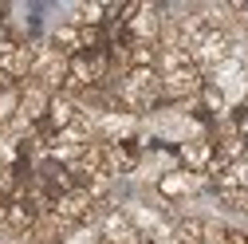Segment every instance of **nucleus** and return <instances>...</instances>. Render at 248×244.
<instances>
[{"label": "nucleus", "mask_w": 248, "mask_h": 244, "mask_svg": "<svg viewBox=\"0 0 248 244\" xmlns=\"http://www.w3.org/2000/svg\"><path fill=\"white\" fill-rule=\"evenodd\" d=\"M154 193H158L166 205H189L193 197H201V193H209V181H205V173H193V169H170V173H162L158 181H154Z\"/></svg>", "instance_id": "f257e3e1"}, {"label": "nucleus", "mask_w": 248, "mask_h": 244, "mask_svg": "<svg viewBox=\"0 0 248 244\" xmlns=\"http://www.w3.org/2000/svg\"><path fill=\"white\" fill-rule=\"evenodd\" d=\"M201 87H205V71L201 67H185V71L162 75V107H177V103L197 99Z\"/></svg>", "instance_id": "f03ea898"}, {"label": "nucleus", "mask_w": 248, "mask_h": 244, "mask_svg": "<svg viewBox=\"0 0 248 244\" xmlns=\"http://www.w3.org/2000/svg\"><path fill=\"white\" fill-rule=\"evenodd\" d=\"M103 158L110 177H134L142 169V138L134 142H103Z\"/></svg>", "instance_id": "7ed1b4c3"}, {"label": "nucleus", "mask_w": 248, "mask_h": 244, "mask_svg": "<svg viewBox=\"0 0 248 244\" xmlns=\"http://www.w3.org/2000/svg\"><path fill=\"white\" fill-rule=\"evenodd\" d=\"M162 20H166V12H162L158 4H138L134 16H130V24L122 28V36H126L130 44H154V47H158Z\"/></svg>", "instance_id": "20e7f679"}, {"label": "nucleus", "mask_w": 248, "mask_h": 244, "mask_svg": "<svg viewBox=\"0 0 248 244\" xmlns=\"http://www.w3.org/2000/svg\"><path fill=\"white\" fill-rule=\"evenodd\" d=\"M67 63H71L67 55H59L55 47L40 44V55H36V71H32V79L44 83L51 95H59V91H63V83H67Z\"/></svg>", "instance_id": "39448f33"}, {"label": "nucleus", "mask_w": 248, "mask_h": 244, "mask_svg": "<svg viewBox=\"0 0 248 244\" xmlns=\"http://www.w3.org/2000/svg\"><path fill=\"white\" fill-rule=\"evenodd\" d=\"M142 138V118L126 110H107L99 118V142H134Z\"/></svg>", "instance_id": "423d86ee"}, {"label": "nucleus", "mask_w": 248, "mask_h": 244, "mask_svg": "<svg viewBox=\"0 0 248 244\" xmlns=\"http://www.w3.org/2000/svg\"><path fill=\"white\" fill-rule=\"evenodd\" d=\"M47 107H51V91L44 83H36V79H24L20 83V118L32 122V126H44Z\"/></svg>", "instance_id": "0eeeda50"}, {"label": "nucleus", "mask_w": 248, "mask_h": 244, "mask_svg": "<svg viewBox=\"0 0 248 244\" xmlns=\"http://www.w3.org/2000/svg\"><path fill=\"white\" fill-rule=\"evenodd\" d=\"M173 154H177V166H181V169L205 173V169H209V162H213V138L205 134V138H193V142H181Z\"/></svg>", "instance_id": "6e6552de"}, {"label": "nucleus", "mask_w": 248, "mask_h": 244, "mask_svg": "<svg viewBox=\"0 0 248 244\" xmlns=\"http://www.w3.org/2000/svg\"><path fill=\"white\" fill-rule=\"evenodd\" d=\"M67 24L71 28H103L107 4H75V8H67Z\"/></svg>", "instance_id": "1a4fd4ad"}, {"label": "nucleus", "mask_w": 248, "mask_h": 244, "mask_svg": "<svg viewBox=\"0 0 248 244\" xmlns=\"http://www.w3.org/2000/svg\"><path fill=\"white\" fill-rule=\"evenodd\" d=\"M185 67H197L185 47H158V75H173V71H185Z\"/></svg>", "instance_id": "9d476101"}, {"label": "nucleus", "mask_w": 248, "mask_h": 244, "mask_svg": "<svg viewBox=\"0 0 248 244\" xmlns=\"http://www.w3.org/2000/svg\"><path fill=\"white\" fill-rule=\"evenodd\" d=\"M217 205L225 213H236V217H248V189H229V193H213Z\"/></svg>", "instance_id": "9b49d317"}, {"label": "nucleus", "mask_w": 248, "mask_h": 244, "mask_svg": "<svg viewBox=\"0 0 248 244\" xmlns=\"http://www.w3.org/2000/svg\"><path fill=\"white\" fill-rule=\"evenodd\" d=\"M63 244H99V229L95 225H75V229H67Z\"/></svg>", "instance_id": "f8f14e48"}, {"label": "nucleus", "mask_w": 248, "mask_h": 244, "mask_svg": "<svg viewBox=\"0 0 248 244\" xmlns=\"http://www.w3.org/2000/svg\"><path fill=\"white\" fill-rule=\"evenodd\" d=\"M225 236H229V225L225 221H217V217L205 221V240L201 244H225Z\"/></svg>", "instance_id": "ddd939ff"}, {"label": "nucleus", "mask_w": 248, "mask_h": 244, "mask_svg": "<svg viewBox=\"0 0 248 244\" xmlns=\"http://www.w3.org/2000/svg\"><path fill=\"white\" fill-rule=\"evenodd\" d=\"M225 244H248V232H244V229H232V225H229V236H225Z\"/></svg>", "instance_id": "4468645a"}, {"label": "nucleus", "mask_w": 248, "mask_h": 244, "mask_svg": "<svg viewBox=\"0 0 248 244\" xmlns=\"http://www.w3.org/2000/svg\"><path fill=\"white\" fill-rule=\"evenodd\" d=\"M4 217H8V201L0 197V221H4Z\"/></svg>", "instance_id": "2eb2a0df"}]
</instances>
